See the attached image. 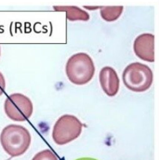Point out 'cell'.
<instances>
[{
  "instance_id": "cell-4",
  "label": "cell",
  "mask_w": 159,
  "mask_h": 160,
  "mask_svg": "<svg viewBox=\"0 0 159 160\" xmlns=\"http://www.w3.org/2000/svg\"><path fill=\"white\" fill-rule=\"evenodd\" d=\"M82 128L83 124L78 118L72 115H64L54 124L52 138L58 145L67 144L80 135Z\"/></svg>"
},
{
  "instance_id": "cell-7",
  "label": "cell",
  "mask_w": 159,
  "mask_h": 160,
  "mask_svg": "<svg viewBox=\"0 0 159 160\" xmlns=\"http://www.w3.org/2000/svg\"><path fill=\"white\" fill-rule=\"evenodd\" d=\"M99 82L103 91L108 96H115L119 92V79L111 67H104L99 72Z\"/></svg>"
},
{
  "instance_id": "cell-3",
  "label": "cell",
  "mask_w": 159,
  "mask_h": 160,
  "mask_svg": "<svg viewBox=\"0 0 159 160\" xmlns=\"http://www.w3.org/2000/svg\"><path fill=\"white\" fill-rule=\"evenodd\" d=\"M124 85L134 92H143L149 89L153 82V73L147 65L133 62L128 65L122 75Z\"/></svg>"
},
{
  "instance_id": "cell-9",
  "label": "cell",
  "mask_w": 159,
  "mask_h": 160,
  "mask_svg": "<svg viewBox=\"0 0 159 160\" xmlns=\"http://www.w3.org/2000/svg\"><path fill=\"white\" fill-rule=\"evenodd\" d=\"M123 6H105L102 7L100 15L106 22H113L119 18L123 12Z\"/></svg>"
},
{
  "instance_id": "cell-10",
  "label": "cell",
  "mask_w": 159,
  "mask_h": 160,
  "mask_svg": "<svg viewBox=\"0 0 159 160\" xmlns=\"http://www.w3.org/2000/svg\"><path fill=\"white\" fill-rule=\"evenodd\" d=\"M32 160H58L57 157L54 152L49 150V149H46L38 152L36 155L32 158Z\"/></svg>"
},
{
  "instance_id": "cell-5",
  "label": "cell",
  "mask_w": 159,
  "mask_h": 160,
  "mask_svg": "<svg viewBox=\"0 0 159 160\" xmlns=\"http://www.w3.org/2000/svg\"><path fill=\"white\" fill-rule=\"evenodd\" d=\"M4 111L10 119L24 122L32 116L33 104L28 97L22 93H13L6 99Z\"/></svg>"
},
{
  "instance_id": "cell-8",
  "label": "cell",
  "mask_w": 159,
  "mask_h": 160,
  "mask_svg": "<svg viewBox=\"0 0 159 160\" xmlns=\"http://www.w3.org/2000/svg\"><path fill=\"white\" fill-rule=\"evenodd\" d=\"M57 11L66 12L67 19L70 21H88L90 19L89 14L77 6H54Z\"/></svg>"
},
{
  "instance_id": "cell-1",
  "label": "cell",
  "mask_w": 159,
  "mask_h": 160,
  "mask_svg": "<svg viewBox=\"0 0 159 160\" xmlns=\"http://www.w3.org/2000/svg\"><path fill=\"white\" fill-rule=\"evenodd\" d=\"M1 144L10 157L23 155L31 144V135L28 130L21 125L10 124L2 130L0 135Z\"/></svg>"
},
{
  "instance_id": "cell-12",
  "label": "cell",
  "mask_w": 159,
  "mask_h": 160,
  "mask_svg": "<svg viewBox=\"0 0 159 160\" xmlns=\"http://www.w3.org/2000/svg\"><path fill=\"white\" fill-rule=\"evenodd\" d=\"M0 54H1V49H0Z\"/></svg>"
},
{
  "instance_id": "cell-11",
  "label": "cell",
  "mask_w": 159,
  "mask_h": 160,
  "mask_svg": "<svg viewBox=\"0 0 159 160\" xmlns=\"http://www.w3.org/2000/svg\"><path fill=\"white\" fill-rule=\"evenodd\" d=\"M6 88V81L4 78V76L0 72V96H1L3 93L4 92V90Z\"/></svg>"
},
{
  "instance_id": "cell-6",
  "label": "cell",
  "mask_w": 159,
  "mask_h": 160,
  "mask_svg": "<svg viewBox=\"0 0 159 160\" xmlns=\"http://www.w3.org/2000/svg\"><path fill=\"white\" fill-rule=\"evenodd\" d=\"M134 52L141 60L153 62L154 61V35L145 33L138 36L134 42Z\"/></svg>"
},
{
  "instance_id": "cell-2",
  "label": "cell",
  "mask_w": 159,
  "mask_h": 160,
  "mask_svg": "<svg viewBox=\"0 0 159 160\" xmlns=\"http://www.w3.org/2000/svg\"><path fill=\"white\" fill-rule=\"evenodd\" d=\"M66 74L69 80L75 85L88 83L95 74V65L91 57L84 52L77 53L69 58L66 64Z\"/></svg>"
}]
</instances>
